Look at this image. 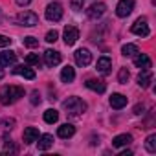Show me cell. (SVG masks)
<instances>
[{
	"instance_id": "4",
	"label": "cell",
	"mask_w": 156,
	"mask_h": 156,
	"mask_svg": "<svg viewBox=\"0 0 156 156\" xmlns=\"http://www.w3.org/2000/svg\"><path fill=\"white\" fill-rule=\"evenodd\" d=\"M44 15H46V19H48L50 22H57V20L62 19V6H61L59 2H51V4H48Z\"/></svg>"
},
{
	"instance_id": "13",
	"label": "cell",
	"mask_w": 156,
	"mask_h": 156,
	"mask_svg": "<svg viewBox=\"0 0 156 156\" xmlns=\"http://www.w3.org/2000/svg\"><path fill=\"white\" fill-rule=\"evenodd\" d=\"M96 68H98V72H99V73L108 75V73H110V68H112V61H110L108 57H99V59H98Z\"/></svg>"
},
{
	"instance_id": "30",
	"label": "cell",
	"mask_w": 156,
	"mask_h": 156,
	"mask_svg": "<svg viewBox=\"0 0 156 156\" xmlns=\"http://www.w3.org/2000/svg\"><path fill=\"white\" fill-rule=\"evenodd\" d=\"M26 64H39V55L37 53H30L26 57Z\"/></svg>"
},
{
	"instance_id": "6",
	"label": "cell",
	"mask_w": 156,
	"mask_h": 156,
	"mask_svg": "<svg viewBox=\"0 0 156 156\" xmlns=\"http://www.w3.org/2000/svg\"><path fill=\"white\" fill-rule=\"evenodd\" d=\"M105 11H107V6H105L103 2H96V4H92V6L87 9V15H88V19L98 20V19H101V17L105 15Z\"/></svg>"
},
{
	"instance_id": "21",
	"label": "cell",
	"mask_w": 156,
	"mask_h": 156,
	"mask_svg": "<svg viewBox=\"0 0 156 156\" xmlns=\"http://www.w3.org/2000/svg\"><path fill=\"white\" fill-rule=\"evenodd\" d=\"M53 145V136L51 134H42L39 136V151H48Z\"/></svg>"
},
{
	"instance_id": "29",
	"label": "cell",
	"mask_w": 156,
	"mask_h": 156,
	"mask_svg": "<svg viewBox=\"0 0 156 156\" xmlns=\"http://www.w3.org/2000/svg\"><path fill=\"white\" fill-rule=\"evenodd\" d=\"M83 6H85V0H72V9L73 11L83 9Z\"/></svg>"
},
{
	"instance_id": "25",
	"label": "cell",
	"mask_w": 156,
	"mask_h": 156,
	"mask_svg": "<svg viewBox=\"0 0 156 156\" xmlns=\"http://www.w3.org/2000/svg\"><path fill=\"white\" fill-rule=\"evenodd\" d=\"M121 53L127 57V55H136L138 53V46L136 44H125L123 48H121Z\"/></svg>"
},
{
	"instance_id": "3",
	"label": "cell",
	"mask_w": 156,
	"mask_h": 156,
	"mask_svg": "<svg viewBox=\"0 0 156 156\" xmlns=\"http://www.w3.org/2000/svg\"><path fill=\"white\" fill-rule=\"evenodd\" d=\"M17 22L20 26H26V28H33L39 24V17L33 13V11H20L17 15Z\"/></svg>"
},
{
	"instance_id": "20",
	"label": "cell",
	"mask_w": 156,
	"mask_h": 156,
	"mask_svg": "<svg viewBox=\"0 0 156 156\" xmlns=\"http://www.w3.org/2000/svg\"><path fill=\"white\" fill-rule=\"evenodd\" d=\"M132 141V136L130 134H119V136H116L114 140H112V147H125V145H129Z\"/></svg>"
},
{
	"instance_id": "33",
	"label": "cell",
	"mask_w": 156,
	"mask_h": 156,
	"mask_svg": "<svg viewBox=\"0 0 156 156\" xmlns=\"http://www.w3.org/2000/svg\"><path fill=\"white\" fill-rule=\"evenodd\" d=\"M4 149H6V151H9V152H17V147L11 143V140H6V143H4Z\"/></svg>"
},
{
	"instance_id": "22",
	"label": "cell",
	"mask_w": 156,
	"mask_h": 156,
	"mask_svg": "<svg viewBox=\"0 0 156 156\" xmlns=\"http://www.w3.org/2000/svg\"><path fill=\"white\" fill-rule=\"evenodd\" d=\"M61 79H62V83H72L75 79V70L72 66H64L61 72Z\"/></svg>"
},
{
	"instance_id": "9",
	"label": "cell",
	"mask_w": 156,
	"mask_h": 156,
	"mask_svg": "<svg viewBox=\"0 0 156 156\" xmlns=\"http://www.w3.org/2000/svg\"><path fill=\"white\" fill-rule=\"evenodd\" d=\"M77 39H79V30H77L75 26H66L64 28V42H66V46L75 44Z\"/></svg>"
},
{
	"instance_id": "5",
	"label": "cell",
	"mask_w": 156,
	"mask_h": 156,
	"mask_svg": "<svg viewBox=\"0 0 156 156\" xmlns=\"http://www.w3.org/2000/svg\"><path fill=\"white\" fill-rule=\"evenodd\" d=\"M134 9V0H119L118 6H116V15L118 17H129Z\"/></svg>"
},
{
	"instance_id": "12",
	"label": "cell",
	"mask_w": 156,
	"mask_h": 156,
	"mask_svg": "<svg viewBox=\"0 0 156 156\" xmlns=\"http://www.w3.org/2000/svg\"><path fill=\"white\" fill-rule=\"evenodd\" d=\"M44 61L48 66H57L61 62V53L55 51V50H46L44 51Z\"/></svg>"
},
{
	"instance_id": "23",
	"label": "cell",
	"mask_w": 156,
	"mask_h": 156,
	"mask_svg": "<svg viewBox=\"0 0 156 156\" xmlns=\"http://www.w3.org/2000/svg\"><path fill=\"white\" fill-rule=\"evenodd\" d=\"M57 119H59V112H57L55 108H48V110L44 112V121H46V123L51 125V123H55Z\"/></svg>"
},
{
	"instance_id": "26",
	"label": "cell",
	"mask_w": 156,
	"mask_h": 156,
	"mask_svg": "<svg viewBox=\"0 0 156 156\" xmlns=\"http://www.w3.org/2000/svg\"><path fill=\"white\" fill-rule=\"evenodd\" d=\"M118 81H119L121 85H127V81H129V70H127V68H121V70H119Z\"/></svg>"
},
{
	"instance_id": "15",
	"label": "cell",
	"mask_w": 156,
	"mask_h": 156,
	"mask_svg": "<svg viewBox=\"0 0 156 156\" xmlns=\"http://www.w3.org/2000/svg\"><path fill=\"white\" fill-rule=\"evenodd\" d=\"M85 85H87V88H90V90H94V92H98V94H103V92L107 90L105 81H99V79H88Z\"/></svg>"
},
{
	"instance_id": "10",
	"label": "cell",
	"mask_w": 156,
	"mask_h": 156,
	"mask_svg": "<svg viewBox=\"0 0 156 156\" xmlns=\"http://www.w3.org/2000/svg\"><path fill=\"white\" fill-rule=\"evenodd\" d=\"M151 83H152V72H151V68L141 70L140 75H138V85H140L141 88H149Z\"/></svg>"
},
{
	"instance_id": "8",
	"label": "cell",
	"mask_w": 156,
	"mask_h": 156,
	"mask_svg": "<svg viewBox=\"0 0 156 156\" xmlns=\"http://www.w3.org/2000/svg\"><path fill=\"white\" fill-rule=\"evenodd\" d=\"M132 33L138 35V37H149L151 35V30L147 26V20L145 19H138L134 24H132Z\"/></svg>"
},
{
	"instance_id": "32",
	"label": "cell",
	"mask_w": 156,
	"mask_h": 156,
	"mask_svg": "<svg viewBox=\"0 0 156 156\" xmlns=\"http://www.w3.org/2000/svg\"><path fill=\"white\" fill-rule=\"evenodd\" d=\"M9 44H11V39H9V37L0 35V48H6V46H9Z\"/></svg>"
},
{
	"instance_id": "2",
	"label": "cell",
	"mask_w": 156,
	"mask_h": 156,
	"mask_svg": "<svg viewBox=\"0 0 156 156\" xmlns=\"http://www.w3.org/2000/svg\"><path fill=\"white\" fill-rule=\"evenodd\" d=\"M64 110L70 114V116H81L85 110H87V103L79 98H68L64 103H62Z\"/></svg>"
},
{
	"instance_id": "28",
	"label": "cell",
	"mask_w": 156,
	"mask_h": 156,
	"mask_svg": "<svg viewBox=\"0 0 156 156\" xmlns=\"http://www.w3.org/2000/svg\"><path fill=\"white\" fill-rule=\"evenodd\" d=\"M57 39H59V33H57L55 30H51V31L46 33V42H55Z\"/></svg>"
},
{
	"instance_id": "27",
	"label": "cell",
	"mask_w": 156,
	"mask_h": 156,
	"mask_svg": "<svg viewBox=\"0 0 156 156\" xmlns=\"http://www.w3.org/2000/svg\"><path fill=\"white\" fill-rule=\"evenodd\" d=\"M24 44H26L28 48H37V46H39V41H37L35 37H24Z\"/></svg>"
},
{
	"instance_id": "16",
	"label": "cell",
	"mask_w": 156,
	"mask_h": 156,
	"mask_svg": "<svg viewBox=\"0 0 156 156\" xmlns=\"http://www.w3.org/2000/svg\"><path fill=\"white\" fill-rule=\"evenodd\" d=\"M134 64L138 66V68H141V70H145V68H151V59H149V55L147 53H136V57H134Z\"/></svg>"
},
{
	"instance_id": "19",
	"label": "cell",
	"mask_w": 156,
	"mask_h": 156,
	"mask_svg": "<svg viewBox=\"0 0 156 156\" xmlns=\"http://www.w3.org/2000/svg\"><path fill=\"white\" fill-rule=\"evenodd\" d=\"M13 73H17V75H22V77H26V79H35V72H33L31 68L24 66V64H20V66H15V68H13Z\"/></svg>"
},
{
	"instance_id": "31",
	"label": "cell",
	"mask_w": 156,
	"mask_h": 156,
	"mask_svg": "<svg viewBox=\"0 0 156 156\" xmlns=\"http://www.w3.org/2000/svg\"><path fill=\"white\" fill-rule=\"evenodd\" d=\"M30 101H31L33 105H39V103H41V94H39L37 90H33V92H31V98H30Z\"/></svg>"
},
{
	"instance_id": "24",
	"label": "cell",
	"mask_w": 156,
	"mask_h": 156,
	"mask_svg": "<svg viewBox=\"0 0 156 156\" xmlns=\"http://www.w3.org/2000/svg\"><path fill=\"white\" fill-rule=\"evenodd\" d=\"M145 149L149 152H156V134H151L147 140H145Z\"/></svg>"
},
{
	"instance_id": "14",
	"label": "cell",
	"mask_w": 156,
	"mask_h": 156,
	"mask_svg": "<svg viewBox=\"0 0 156 156\" xmlns=\"http://www.w3.org/2000/svg\"><path fill=\"white\" fill-rule=\"evenodd\" d=\"M22 138H24V143H33V141H37L39 140V129L37 127H28V129H24V134H22Z\"/></svg>"
},
{
	"instance_id": "34",
	"label": "cell",
	"mask_w": 156,
	"mask_h": 156,
	"mask_svg": "<svg viewBox=\"0 0 156 156\" xmlns=\"http://www.w3.org/2000/svg\"><path fill=\"white\" fill-rule=\"evenodd\" d=\"M143 110H145V105H136V107H134V114H136V116H141V114H145Z\"/></svg>"
},
{
	"instance_id": "18",
	"label": "cell",
	"mask_w": 156,
	"mask_h": 156,
	"mask_svg": "<svg viewBox=\"0 0 156 156\" xmlns=\"http://www.w3.org/2000/svg\"><path fill=\"white\" fill-rule=\"evenodd\" d=\"M57 134H59V138L68 140V138H72V136L75 134V127H73V125H70V123H64V125H61V127H59Z\"/></svg>"
},
{
	"instance_id": "36",
	"label": "cell",
	"mask_w": 156,
	"mask_h": 156,
	"mask_svg": "<svg viewBox=\"0 0 156 156\" xmlns=\"http://www.w3.org/2000/svg\"><path fill=\"white\" fill-rule=\"evenodd\" d=\"M15 2H17V6H20V8H24V6H28V4L31 2V0H15Z\"/></svg>"
},
{
	"instance_id": "17",
	"label": "cell",
	"mask_w": 156,
	"mask_h": 156,
	"mask_svg": "<svg viewBox=\"0 0 156 156\" xmlns=\"http://www.w3.org/2000/svg\"><path fill=\"white\" fill-rule=\"evenodd\" d=\"M125 105H127V98H125L123 94H112V96H110V107H112V108L119 110V108H123Z\"/></svg>"
},
{
	"instance_id": "1",
	"label": "cell",
	"mask_w": 156,
	"mask_h": 156,
	"mask_svg": "<svg viewBox=\"0 0 156 156\" xmlns=\"http://www.w3.org/2000/svg\"><path fill=\"white\" fill-rule=\"evenodd\" d=\"M20 98H24V88L20 87H4L0 90V103L2 105H13Z\"/></svg>"
},
{
	"instance_id": "11",
	"label": "cell",
	"mask_w": 156,
	"mask_h": 156,
	"mask_svg": "<svg viewBox=\"0 0 156 156\" xmlns=\"http://www.w3.org/2000/svg\"><path fill=\"white\" fill-rule=\"evenodd\" d=\"M17 62V53L11 50L0 51V66H13Z\"/></svg>"
},
{
	"instance_id": "35",
	"label": "cell",
	"mask_w": 156,
	"mask_h": 156,
	"mask_svg": "<svg viewBox=\"0 0 156 156\" xmlns=\"http://www.w3.org/2000/svg\"><path fill=\"white\" fill-rule=\"evenodd\" d=\"M2 125H4L6 129H11V125H15V121H13V119H2Z\"/></svg>"
},
{
	"instance_id": "7",
	"label": "cell",
	"mask_w": 156,
	"mask_h": 156,
	"mask_svg": "<svg viewBox=\"0 0 156 156\" xmlns=\"http://www.w3.org/2000/svg\"><path fill=\"white\" fill-rule=\"evenodd\" d=\"M73 57H75V62H77V66H88V64L92 62V53H90L87 48L77 50V51L73 53Z\"/></svg>"
}]
</instances>
